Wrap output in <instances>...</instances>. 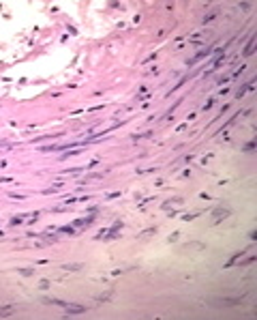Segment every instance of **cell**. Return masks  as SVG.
Wrapping results in <instances>:
<instances>
[{
  "label": "cell",
  "mask_w": 257,
  "mask_h": 320,
  "mask_svg": "<svg viewBox=\"0 0 257 320\" xmlns=\"http://www.w3.org/2000/svg\"><path fill=\"white\" fill-rule=\"evenodd\" d=\"M208 305H214V307H234V305H242V297H232V299H208Z\"/></svg>",
  "instance_id": "cell-1"
},
{
  "label": "cell",
  "mask_w": 257,
  "mask_h": 320,
  "mask_svg": "<svg viewBox=\"0 0 257 320\" xmlns=\"http://www.w3.org/2000/svg\"><path fill=\"white\" fill-rule=\"evenodd\" d=\"M64 309H67V316H75V314H84V312H86V307H81V305H73V303H69Z\"/></svg>",
  "instance_id": "cell-2"
},
{
  "label": "cell",
  "mask_w": 257,
  "mask_h": 320,
  "mask_svg": "<svg viewBox=\"0 0 257 320\" xmlns=\"http://www.w3.org/2000/svg\"><path fill=\"white\" fill-rule=\"evenodd\" d=\"M212 215H214L216 219H221V217H227V215H229V208H227V206H221V208H216V211H214Z\"/></svg>",
  "instance_id": "cell-3"
},
{
  "label": "cell",
  "mask_w": 257,
  "mask_h": 320,
  "mask_svg": "<svg viewBox=\"0 0 257 320\" xmlns=\"http://www.w3.org/2000/svg\"><path fill=\"white\" fill-rule=\"evenodd\" d=\"M15 312V307L13 305H7V307H0V318H7V316H11Z\"/></svg>",
  "instance_id": "cell-4"
},
{
  "label": "cell",
  "mask_w": 257,
  "mask_h": 320,
  "mask_svg": "<svg viewBox=\"0 0 257 320\" xmlns=\"http://www.w3.org/2000/svg\"><path fill=\"white\" fill-rule=\"evenodd\" d=\"M253 47H255V34L249 39V45H246V50H244V56H251V54H253Z\"/></svg>",
  "instance_id": "cell-5"
},
{
  "label": "cell",
  "mask_w": 257,
  "mask_h": 320,
  "mask_svg": "<svg viewBox=\"0 0 257 320\" xmlns=\"http://www.w3.org/2000/svg\"><path fill=\"white\" fill-rule=\"evenodd\" d=\"M178 204H182V200H180V198L169 200V202H165V204H163V208H171V206H178Z\"/></svg>",
  "instance_id": "cell-6"
},
{
  "label": "cell",
  "mask_w": 257,
  "mask_h": 320,
  "mask_svg": "<svg viewBox=\"0 0 257 320\" xmlns=\"http://www.w3.org/2000/svg\"><path fill=\"white\" fill-rule=\"evenodd\" d=\"M62 269H67V271H81V264H64Z\"/></svg>",
  "instance_id": "cell-7"
},
{
  "label": "cell",
  "mask_w": 257,
  "mask_h": 320,
  "mask_svg": "<svg viewBox=\"0 0 257 320\" xmlns=\"http://www.w3.org/2000/svg\"><path fill=\"white\" fill-rule=\"evenodd\" d=\"M60 232H62V234H75L73 226H62V228H60Z\"/></svg>",
  "instance_id": "cell-8"
},
{
  "label": "cell",
  "mask_w": 257,
  "mask_h": 320,
  "mask_svg": "<svg viewBox=\"0 0 257 320\" xmlns=\"http://www.w3.org/2000/svg\"><path fill=\"white\" fill-rule=\"evenodd\" d=\"M107 297H112V292H105V294H99L97 301H107Z\"/></svg>",
  "instance_id": "cell-9"
},
{
  "label": "cell",
  "mask_w": 257,
  "mask_h": 320,
  "mask_svg": "<svg viewBox=\"0 0 257 320\" xmlns=\"http://www.w3.org/2000/svg\"><path fill=\"white\" fill-rule=\"evenodd\" d=\"M20 273H22V275H32L34 271L32 269H20Z\"/></svg>",
  "instance_id": "cell-10"
},
{
  "label": "cell",
  "mask_w": 257,
  "mask_h": 320,
  "mask_svg": "<svg viewBox=\"0 0 257 320\" xmlns=\"http://www.w3.org/2000/svg\"><path fill=\"white\" fill-rule=\"evenodd\" d=\"M253 148H255V142H249V144L244 146V151H253Z\"/></svg>",
  "instance_id": "cell-11"
}]
</instances>
